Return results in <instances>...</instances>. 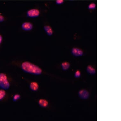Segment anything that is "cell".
<instances>
[{
    "label": "cell",
    "instance_id": "cell-1",
    "mask_svg": "<svg viewBox=\"0 0 121 121\" xmlns=\"http://www.w3.org/2000/svg\"><path fill=\"white\" fill-rule=\"evenodd\" d=\"M21 67L23 71L30 74L40 75L42 72V70L40 68L28 61L23 62L21 64Z\"/></svg>",
    "mask_w": 121,
    "mask_h": 121
},
{
    "label": "cell",
    "instance_id": "cell-2",
    "mask_svg": "<svg viewBox=\"0 0 121 121\" xmlns=\"http://www.w3.org/2000/svg\"><path fill=\"white\" fill-rule=\"evenodd\" d=\"M10 86L7 75L4 73H0V87L6 90L8 89Z\"/></svg>",
    "mask_w": 121,
    "mask_h": 121
},
{
    "label": "cell",
    "instance_id": "cell-3",
    "mask_svg": "<svg viewBox=\"0 0 121 121\" xmlns=\"http://www.w3.org/2000/svg\"><path fill=\"white\" fill-rule=\"evenodd\" d=\"M40 14L39 10L37 9H30L27 12V16L30 18H35L39 17Z\"/></svg>",
    "mask_w": 121,
    "mask_h": 121
},
{
    "label": "cell",
    "instance_id": "cell-4",
    "mask_svg": "<svg viewBox=\"0 0 121 121\" xmlns=\"http://www.w3.org/2000/svg\"><path fill=\"white\" fill-rule=\"evenodd\" d=\"M21 27L22 29L25 31H29L33 29V25L32 23L29 22H24L22 24Z\"/></svg>",
    "mask_w": 121,
    "mask_h": 121
},
{
    "label": "cell",
    "instance_id": "cell-5",
    "mask_svg": "<svg viewBox=\"0 0 121 121\" xmlns=\"http://www.w3.org/2000/svg\"><path fill=\"white\" fill-rule=\"evenodd\" d=\"M79 95L81 98L86 99L89 96V93L87 90L82 89L79 92Z\"/></svg>",
    "mask_w": 121,
    "mask_h": 121
},
{
    "label": "cell",
    "instance_id": "cell-6",
    "mask_svg": "<svg viewBox=\"0 0 121 121\" xmlns=\"http://www.w3.org/2000/svg\"><path fill=\"white\" fill-rule=\"evenodd\" d=\"M72 54L76 56H81L83 54V52L82 50L78 48H73L71 51Z\"/></svg>",
    "mask_w": 121,
    "mask_h": 121
},
{
    "label": "cell",
    "instance_id": "cell-7",
    "mask_svg": "<svg viewBox=\"0 0 121 121\" xmlns=\"http://www.w3.org/2000/svg\"><path fill=\"white\" fill-rule=\"evenodd\" d=\"M38 103L42 107L46 108L48 106L49 103L46 99H41L39 100Z\"/></svg>",
    "mask_w": 121,
    "mask_h": 121
},
{
    "label": "cell",
    "instance_id": "cell-8",
    "mask_svg": "<svg viewBox=\"0 0 121 121\" xmlns=\"http://www.w3.org/2000/svg\"><path fill=\"white\" fill-rule=\"evenodd\" d=\"M44 29L45 32L49 36H51L53 33V31L52 28L50 26L46 25L44 27Z\"/></svg>",
    "mask_w": 121,
    "mask_h": 121
},
{
    "label": "cell",
    "instance_id": "cell-9",
    "mask_svg": "<svg viewBox=\"0 0 121 121\" xmlns=\"http://www.w3.org/2000/svg\"><path fill=\"white\" fill-rule=\"evenodd\" d=\"M30 89L32 91H36L39 89V84L36 82H32L30 83Z\"/></svg>",
    "mask_w": 121,
    "mask_h": 121
},
{
    "label": "cell",
    "instance_id": "cell-10",
    "mask_svg": "<svg viewBox=\"0 0 121 121\" xmlns=\"http://www.w3.org/2000/svg\"><path fill=\"white\" fill-rule=\"evenodd\" d=\"M86 70H87V72L91 74H95L96 72L95 69L91 66H88L87 67Z\"/></svg>",
    "mask_w": 121,
    "mask_h": 121
},
{
    "label": "cell",
    "instance_id": "cell-11",
    "mask_svg": "<svg viewBox=\"0 0 121 121\" xmlns=\"http://www.w3.org/2000/svg\"><path fill=\"white\" fill-rule=\"evenodd\" d=\"M62 66L63 69L64 70H67L70 66V64L68 62H64L62 64Z\"/></svg>",
    "mask_w": 121,
    "mask_h": 121
},
{
    "label": "cell",
    "instance_id": "cell-12",
    "mask_svg": "<svg viewBox=\"0 0 121 121\" xmlns=\"http://www.w3.org/2000/svg\"><path fill=\"white\" fill-rule=\"evenodd\" d=\"M6 92L5 89H0V100H2L5 96Z\"/></svg>",
    "mask_w": 121,
    "mask_h": 121
},
{
    "label": "cell",
    "instance_id": "cell-13",
    "mask_svg": "<svg viewBox=\"0 0 121 121\" xmlns=\"http://www.w3.org/2000/svg\"><path fill=\"white\" fill-rule=\"evenodd\" d=\"M20 98V95L19 94H16L13 96V100L14 101H17Z\"/></svg>",
    "mask_w": 121,
    "mask_h": 121
},
{
    "label": "cell",
    "instance_id": "cell-14",
    "mask_svg": "<svg viewBox=\"0 0 121 121\" xmlns=\"http://www.w3.org/2000/svg\"><path fill=\"white\" fill-rule=\"evenodd\" d=\"M81 72L79 70H77L75 73V78H78L80 77Z\"/></svg>",
    "mask_w": 121,
    "mask_h": 121
},
{
    "label": "cell",
    "instance_id": "cell-15",
    "mask_svg": "<svg viewBox=\"0 0 121 121\" xmlns=\"http://www.w3.org/2000/svg\"><path fill=\"white\" fill-rule=\"evenodd\" d=\"M95 3H92L90 4L88 6V8L90 9H93L95 8Z\"/></svg>",
    "mask_w": 121,
    "mask_h": 121
},
{
    "label": "cell",
    "instance_id": "cell-16",
    "mask_svg": "<svg viewBox=\"0 0 121 121\" xmlns=\"http://www.w3.org/2000/svg\"><path fill=\"white\" fill-rule=\"evenodd\" d=\"M4 20V17L2 15L0 14V23L3 22Z\"/></svg>",
    "mask_w": 121,
    "mask_h": 121
},
{
    "label": "cell",
    "instance_id": "cell-17",
    "mask_svg": "<svg viewBox=\"0 0 121 121\" xmlns=\"http://www.w3.org/2000/svg\"><path fill=\"white\" fill-rule=\"evenodd\" d=\"M63 2H64L63 0H57L56 1V3L58 4H61L63 3Z\"/></svg>",
    "mask_w": 121,
    "mask_h": 121
},
{
    "label": "cell",
    "instance_id": "cell-18",
    "mask_svg": "<svg viewBox=\"0 0 121 121\" xmlns=\"http://www.w3.org/2000/svg\"><path fill=\"white\" fill-rule=\"evenodd\" d=\"M3 41V37L0 34V45L1 44V43H2Z\"/></svg>",
    "mask_w": 121,
    "mask_h": 121
}]
</instances>
